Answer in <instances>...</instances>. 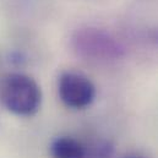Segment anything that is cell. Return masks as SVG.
I'll use <instances>...</instances> for the list:
<instances>
[{
	"label": "cell",
	"instance_id": "6da1fadb",
	"mask_svg": "<svg viewBox=\"0 0 158 158\" xmlns=\"http://www.w3.org/2000/svg\"><path fill=\"white\" fill-rule=\"evenodd\" d=\"M42 89L26 74L10 73L0 77V104L17 117H32L40 108Z\"/></svg>",
	"mask_w": 158,
	"mask_h": 158
},
{
	"label": "cell",
	"instance_id": "7a4b0ae2",
	"mask_svg": "<svg viewBox=\"0 0 158 158\" xmlns=\"http://www.w3.org/2000/svg\"><path fill=\"white\" fill-rule=\"evenodd\" d=\"M58 93L61 102L73 109H83L94 101L96 87L83 74L66 71L58 80Z\"/></svg>",
	"mask_w": 158,
	"mask_h": 158
},
{
	"label": "cell",
	"instance_id": "3957f363",
	"mask_svg": "<svg viewBox=\"0 0 158 158\" xmlns=\"http://www.w3.org/2000/svg\"><path fill=\"white\" fill-rule=\"evenodd\" d=\"M77 48L81 52L86 53L87 55L93 56H112L118 54V48L114 45V43L108 37H104L102 35L88 33L80 37L77 40Z\"/></svg>",
	"mask_w": 158,
	"mask_h": 158
},
{
	"label": "cell",
	"instance_id": "277c9868",
	"mask_svg": "<svg viewBox=\"0 0 158 158\" xmlns=\"http://www.w3.org/2000/svg\"><path fill=\"white\" fill-rule=\"evenodd\" d=\"M50 155L53 158H86L87 150L74 137L61 136L52 142Z\"/></svg>",
	"mask_w": 158,
	"mask_h": 158
},
{
	"label": "cell",
	"instance_id": "5b68a950",
	"mask_svg": "<svg viewBox=\"0 0 158 158\" xmlns=\"http://www.w3.org/2000/svg\"><path fill=\"white\" fill-rule=\"evenodd\" d=\"M114 152L113 146L109 142L99 143L97 147H94L89 153L87 152L86 158H112Z\"/></svg>",
	"mask_w": 158,
	"mask_h": 158
},
{
	"label": "cell",
	"instance_id": "8992f818",
	"mask_svg": "<svg viewBox=\"0 0 158 158\" xmlns=\"http://www.w3.org/2000/svg\"><path fill=\"white\" fill-rule=\"evenodd\" d=\"M126 158H143V157H140V156H129Z\"/></svg>",
	"mask_w": 158,
	"mask_h": 158
}]
</instances>
